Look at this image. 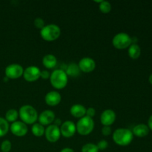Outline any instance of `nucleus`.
Wrapping results in <instances>:
<instances>
[{"instance_id":"dca6fc26","label":"nucleus","mask_w":152,"mask_h":152,"mask_svg":"<svg viewBox=\"0 0 152 152\" xmlns=\"http://www.w3.org/2000/svg\"><path fill=\"white\" fill-rule=\"evenodd\" d=\"M70 113L74 117L82 118L86 116V108L84 105H81V104H75L71 106V109H70Z\"/></svg>"},{"instance_id":"473e14b6","label":"nucleus","mask_w":152,"mask_h":152,"mask_svg":"<svg viewBox=\"0 0 152 152\" xmlns=\"http://www.w3.org/2000/svg\"><path fill=\"white\" fill-rule=\"evenodd\" d=\"M148 127L150 130L152 131V115L150 116L148 120Z\"/></svg>"},{"instance_id":"a878e982","label":"nucleus","mask_w":152,"mask_h":152,"mask_svg":"<svg viewBox=\"0 0 152 152\" xmlns=\"http://www.w3.org/2000/svg\"><path fill=\"white\" fill-rule=\"evenodd\" d=\"M12 148V144L10 140H5L3 141L1 144V149L2 152H9L10 151Z\"/></svg>"},{"instance_id":"aec40b11","label":"nucleus","mask_w":152,"mask_h":152,"mask_svg":"<svg viewBox=\"0 0 152 152\" xmlns=\"http://www.w3.org/2000/svg\"><path fill=\"white\" fill-rule=\"evenodd\" d=\"M31 132L32 134L36 137H42L45 134V129L44 126L41 125L40 123H34L31 128Z\"/></svg>"},{"instance_id":"0eeeda50","label":"nucleus","mask_w":152,"mask_h":152,"mask_svg":"<svg viewBox=\"0 0 152 152\" xmlns=\"http://www.w3.org/2000/svg\"><path fill=\"white\" fill-rule=\"evenodd\" d=\"M23 73L24 68H22V65L16 63L10 64V65H7L5 68V71H4L5 77L8 79H12V80H15V79L21 77L23 75Z\"/></svg>"},{"instance_id":"f704fd0d","label":"nucleus","mask_w":152,"mask_h":152,"mask_svg":"<svg viewBox=\"0 0 152 152\" xmlns=\"http://www.w3.org/2000/svg\"><path fill=\"white\" fill-rule=\"evenodd\" d=\"M148 81H149V83L152 85V74H151V75L149 76V78H148Z\"/></svg>"},{"instance_id":"f8f14e48","label":"nucleus","mask_w":152,"mask_h":152,"mask_svg":"<svg viewBox=\"0 0 152 152\" xmlns=\"http://www.w3.org/2000/svg\"><path fill=\"white\" fill-rule=\"evenodd\" d=\"M78 66L80 71L84 73H90L92 72L96 68V62L92 58L84 57L80 59Z\"/></svg>"},{"instance_id":"a211bd4d","label":"nucleus","mask_w":152,"mask_h":152,"mask_svg":"<svg viewBox=\"0 0 152 152\" xmlns=\"http://www.w3.org/2000/svg\"><path fill=\"white\" fill-rule=\"evenodd\" d=\"M42 64L48 69L53 68L57 64V59L53 54H46L42 59Z\"/></svg>"},{"instance_id":"20e7f679","label":"nucleus","mask_w":152,"mask_h":152,"mask_svg":"<svg viewBox=\"0 0 152 152\" xmlns=\"http://www.w3.org/2000/svg\"><path fill=\"white\" fill-rule=\"evenodd\" d=\"M60 34V28L55 24L46 25L42 29L40 30V35L45 41H54L59 38Z\"/></svg>"},{"instance_id":"bb28decb","label":"nucleus","mask_w":152,"mask_h":152,"mask_svg":"<svg viewBox=\"0 0 152 152\" xmlns=\"http://www.w3.org/2000/svg\"><path fill=\"white\" fill-rule=\"evenodd\" d=\"M34 25L36 26V28H39V29H42L45 25V21L42 18H40V17H37L34 19Z\"/></svg>"},{"instance_id":"39448f33","label":"nucleus","mask_w":152,"mask_h":152,"mask_svg":"<svg viewBox=\"0 0 152 152\" xmlns=\"http://www.w3.org/2000/svg\"><path fill=\"white\" fill-rule=\"evenodd\" d=\"M76 129L77 132L83 136L91 134L94 129V122L93 118L87 116L80 118L76 125Z\"/></svg>"},{"instance_id":"6e6552de","label":"nucleus","mask_w":152,"mask_h":152,"mask_svg":"<svg viewBox=\"0 0 152 152\" xmlns=\"http://www.w3.org/2000/svg\"><path fill=\"white\" fill-rule=\"evenodd\" d=\"M45 136L47 140L50 142H56L60 138L61 132L59 126L55 125L48 126L45 132Z\"/></svg>"},{"instance_id":"7ed1b4c3","label":"nucleus","mask_w":152,"mask_h":152,"mask_svg":"<svg viewBox=\"0 0 152 152\" xmlns=\"http://www.w3.org/2000/svg\"><path fill=\"white\" fill-rule=\"evenodd\" d=\"M50 84L56 89H62L67 86L68 82V76L63 70L56 69L50 74Z\"/></svg>"},{"instance_id":"423d86ee","label":"nucleus","mask_w":152,"mask_h":152,"mask_svg":"<svg viewBox=\"0 0 152 152\" xmlns=\"http://www.w3.org/2000/svg\"><path fill=\"white\" fill-rule=\"evenodd\" d=\"M112 44L117 49H126L132 44V38L126 33H119L113 38Z\"/></svg>"},{"instance_id":"4468645a","label":"nucleus","mask_w":152,"mask_h":152,"mask_svg":"<svg viewBox=\"0 0 152 152\" xmlns=\"http://www.w3.org/2000/svg\"><path fill=\"white\" fill-rule=\"evenodd\" d=\"M55 118V114L51 110H45L42 111L39 116V122L42 126H50L52 123H53Z\"/></svg>"},{"instance_id":"f3484780","label":"nucleus","mask_w":152,"mask_h":152,"mask_svg":"<svg viewBox=\"0 0 152 152\" xmlns=\"http://www.w3.org/2000/svg\"><path fill=\"white\" fill-rule=\"evenodd\" d=\"M149 130L148 126L145 124H138L134 126L132 130V133L137 137H146L149 133Z\"/></svg>"},{"instance_id":"5701e85b","label":"nucleus","mask_w":152,"mask_h":152,"mask_svg":"<svg viewBox=\"0 0 152 152\" xmlns=\"http://www.w3.org/2000/svg\"><path fill=\"white\" fill-rule=\"evenodd\" d=\"M10 126L8 122L3 117H0V137L4 136L8 132Z\"/></svg>"},{"instance_id":"ddd939ff","label":"nucleus","mask_w":152,"mask_h":152,"mask_svg":"<svg viewBox=\"0 0 152 152\" xmlns=\"http://www.w3.org/2000/svg\"><path fill=\"white\" fill-rule=\"evenodd\" d=\"M116 114L113 110L106 109L101 114L100 121L103 126H111L116 120Z\"/></svg>"},{"instance_id":"c9c22d12","label":"nucleus","mask_w":152,"mask_h":152,"mask_svg":"<svg viewBox=\"0 0 152 152\" xmlns=\"http://www.w3.org/2000/svg\"><path fill=\"white\" fill-rule=\"evenodd\" d=\"M8 80H9V79L7 78V77H6L4 78V82H7V81H8Z\"/></svg>"},{"instance_id":"f03ea898","label":"nucleus","mask_w":152,"mask_h":152,"mask_svg":"<svg viewBox=\"0 0 152 152\" xmlns=\"http://www.w3.org/2000/svg\"><path fill=\"white\" fill-rule=\"evenodd\" d=\"M19 116L25 124H34L38 120L37 111L31 105H24L19 108Z\"/></svg>"},{"instance_id":"4be33fe9","label":"nucleus","mask_w":152,"mask_h":152,"mask_svg":"<svg viewBox=\"0 0 152 152\" xmlns=\"http://www.w3.org/2000/svg\"><path fill=\"white\" fill-rule=\"evenodd\" d=\"M18 117H19V111H17L14 108L9 109L5 114V120L7 122H10L12 123L17 121Z\"/></svg>"},{"instance_id":"9d476101","label":"nucleus","mask_w":152,"mask_h":152,"mask_svg":"<svg viewBox=\"0 0 152 152\" xmlns=\"http://www.w3.org/2000/svg\"><path fill=\"white\" fill-rule=\"evenodd\" d=\"M59 129H60L61 134L66 138H70L73 137L77 132L75 123L70 120L64 122L61 125V127Z\"/></svg>"},{"instance_id":"2f4dec72","label":"nucleus","mask_w":152,"mask_h":152,"mask_svg":"<svg viewBox=\"0 0 152 152\" xmlns=\"http://www.w3.org/2000/svg\"><path fill=\"white\" fill-rule=\"evenodd\" d=\"M62 124V120H61V119L55 118L54 121H53V125H55V126H59Z\"/></svg>"},{"instance_id":"7c9ffc66","label":"nucleus","mask_w":152,"mask_h":152,"mask_svg":"<svg viewBox=\"0 0 152 152\" xmlns=\"http://www.w3.org/2000/svg\"><path fill=\"white\" fill-rule=\"evenodd\" d=\"M50 74L48 71H46V70H43V71H41V73H40V77L42 78L43 80H47V79L50 78Z\"/></svg>"},{"instance_id":"c756f323","label":"nucleus","mask_w":152,"mask_h":152,"mask_svg":"<svg viewBox=\"0 0 152 152\" xmlns=\"http://www.w3.org/2000/svg\"><path fill=\"white\" fill-rule=\"evenodd\" d=\"M95 114H96V111H95V109L94 108L90 107V108H88V109H86V116H87V117H91V118H92L93 117H94Z\"/></svg>"},{"instance_id":"b1692460","label":"nucleus","mask_w":152,"mask_h":152,"mask_svg":"<svg viewBox=\"0 0 152 152\" xmlns=\"http://www.w3.org/2000/svg\"><path fill=\"white\" fill-rule=\"evenodd\" d=\"M99 148H97V145L94 143H86L82 148V152H99Z\"/></svg>"},{"instance_id":"1a4fd4ad","label":"nucleus","mask_w":152,"mask_h":152,"mask_svg":"<svg viewBox=\"0 0 152 152\" xmlns=\"http://www.w3.org/2000/svg\"><path fill=\"white\" fill-rule=\"evenodd\" d=\"M40 73L41 71L38 67L31 65L24 70L23 77L28 82H34L39 78Z\"/></svg>"},{"instance_id":"393cba45","label":"nucleus","mask_w":152,"mask_h":152,"mask_svg":"<svg viewBox=\"0 0 152 152\" xmlns=\"http://www.w3.org/2000/svg\"><path fill=\"white\" fill-rule=\"evenodd\" d=\"M99 10L103 13H108L111 10V4L108 1H101L99 3Z\"/></svg>"},{"instance_id":"2eb2a0df","label":"nucleus","mask_w":152,"mask_h":152,"mask_svg":"<svg viewBox=\"0 0 152 152\" xmlns=\"http://www.w3.org/2000/svg\"><path fill=\"white\" fill-rule=\"evenodd\" d=\"M61 99H62V96H61L60 94L56 91H51L48 92L45 97L46 104L50 106L57 105L61 102Z\"/></svg>"},{"instance_id":"6ab92c4d","label":"nucleus","mask_w":152,"mask_h":152,"mask_svg":"<svg viewBox=\"0 0 152 152\" xmlns=\"http://www.w3.org/2000/svg\"><path fill=\"white\" fill-rule=\"evenodd\" d=\"M141 54L140 47L136 43H133L129 48V55L132 59H137Z\"/></svg>"},{"instance_id":"f257e3e1","label":"nucleus","mask_w":152,"mask_h":152,"mask_svg":"<svg viewBox=\"0 0 152 152\" xmlns=\"http://www.w3.org/2000/svg\"><path fill=\"white\" fill-rule=\"evenodd\" d=\"M134 134L132 131L129 129L120 128L113 133V140L114 142L120 146H126L132 142Z\"/></svg>"},{"instance_id":"72a5a7b5","label":"nucleus","mask_w":152,"mask_h":152,"mask_svg":"<svg viewBox=\"0 0 152 152\" xmlns=\"http://www.w3.org/2000/svg\"><path fill=\"white\" fill-rule=\"evenodd\" d=\"M60 152H74V151L71 148H65L62 150H61Z\"/></svg>"},{"instance_id":"9b49d317","label":"nucleus","mask_w":152,"mask_h":152,"mask_svg":"<svg viewBox=\"0 0 152 152\" xmlns=\"http://www.w3.org/2000/svg\"><path fill=\"white\" fill-rule=\"evenodd\" d=\"M10 132L16 137H23L28 133V126L22 121H16L10 125Z\"/></svg>"},{"instance_id":"c85d7f7f","label":"nucleus","mask_w":152,"mask_h":152,"mask_svg":"<svg viewBox=\"0 0 152 152\" xmlns=\"http://www.w3.org/2000/svg\"><path fill=\"white\" fill-rule=\"evenodd\" d=\"M102 133L104 136H109L111 134V126H103L102 129Z\"/></svg>"},{"instance_id":"cd10ccee","label":"nucleus","mask_w":152,"mask_h":152,"mask_svg":"<svg viewBox=\"0 0 152 152\" xmlns=\"http://www.w3.org/2000/svg\"><path fill=\"white\" fill-rule=\"evenodd\" d=\"M96 145L99 150H105L108 147V142L105 140H102L97 142Z\"/></svg>"},{"instance_id":"412c9836","label":"nucleus","mask_w":152,"mask_h":152,"mask_svg":"<svg viewBox=\"0 0 152 152\" xmlns=\"http://www.w3.org/2000/svg\"><path fill=\"white\" fill-rule=\"evenodd\" d=\"M66 74L68 76L71 77H77L80 73V69L79 68L78 65L76 63H71L68 66L66 70Z\"/></svg>"}]
</instances>
